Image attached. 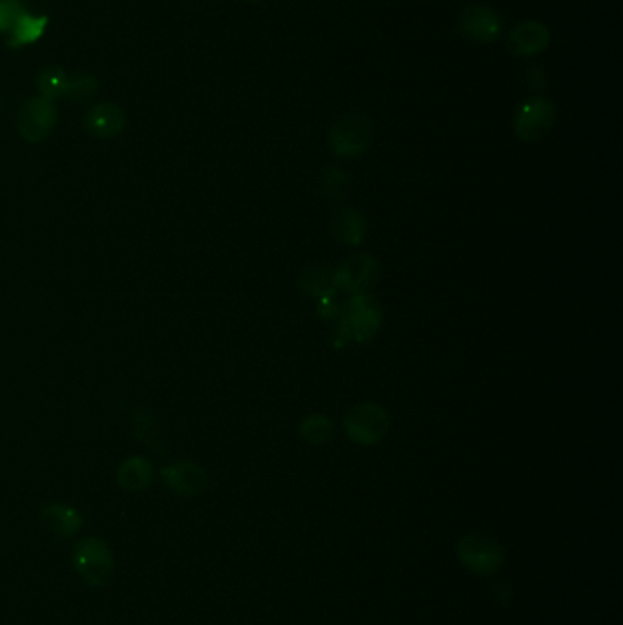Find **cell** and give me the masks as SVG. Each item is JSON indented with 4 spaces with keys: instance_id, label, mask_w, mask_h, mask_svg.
<instances>
[{
    "instance_id": "cell-1",
    "label": "cell",
    "mask_w": 623,
    "mask_h": 625,
    "mask_svg": "<svg viewBox=\"0 0 623 625\" xmlns=\"http://www.w3.org/2000/svg\"><path fill=\"white\" fill-rule=\"evenodd\" d=\"M72 565L79 578L90 587H103L116 569L114 552L96 536L77 541L72 549Z\"/></svg>"
},
{
    "instance_id": "cell-2",
    "label": "cell",
    "mask_w": 623,
    "mask_h": 625,
    "mask_svg": "<svg viewBox=\"0 0 623 625\" xmlns=\"http://www.w3.org/2000/svg\"><path fill=\"white\" fill-rule=\"evenodd\" d=\"M373 139L370 117L360 112H349L340 117L329 132V149L340 158H357L364 154Z\"/></svg>"
},
{
    "instance_id": "cell-3",
    "label": "cell",
    "mask_w": 623,
    "mask_h": 625,
    "mask_svg": "<svg viewBox=\"0 0 623 625\" xmlns=\"http://www.w3.org/2000/svg\"><path fill=\"white\" fill-rule=\"evenodd\" d=\"M457 558L470 573L490 576L503 567L505 551L496 538L474 532L457 543Z\"/></svg>"
},
{
    "instance_id": "cell-4",
    "label": "cell",
    "mask_w": 623,
    "mask_h": 625,
    "mask_svg": "<svg viewBox=\"0 0 623 625\" xmlns=\"http://www.w3.org/2000/svg\"><path fill=\"white\" fill-rule=\"evenodd\" d=\"M344 428L353 443L377 445L390 430V415L379 404H357L346 415Z\"/></svg>"
},
{
    "instance_id": "cell-5",
    "label": "cell",
    "mask_w": 623,
    "mask_h": 625,
    "mask_svg": "<svg viewBox=\"0 0 623 625\" xmlns=\"http://www.w3.org/2000/svg\"><path fill=\"white\" fill-rule=\"evenodd\" d=\"M59 119L55 101L43 96L30 97L22 103L17 114V130L24 141L41 143L53 132Z\"/></svg>"
},
{
    "instance_id": "cell-6",
    "label": "cell",
    "mask_w": 623,
    "mask_h": 625,
    "mask_svg": "<svg viewBox=\"0 0 623 625\" xmlns=\"http://www.w3.org/2000/svg\"><path fill=\"white\" fill-rule=\"evenodd\" d=\"M382 311L375 298L366 295H357L348 302L344 311L340 333L346 339H355L359 342L370 340L381 326Z\"/></svg>"
},
{
    "instance_id": "cell-7",
    "label": "cell",
    "mask_w": 623,
    "mask_h": 625,
    "mask_svg": "<svg viewBox=\"0 0 623 625\" xmlns=\"http://www.w3.org/2000/svg\"><path fill=\"white\" fill-rule=\"evenodd\" d=\"M556 119V110L545 97H530L519 106L514 130L523 141H538L549 132Z\"/></svg>"
},
{
    "instance_id": "cell-8",
    "label": "cell",
    "mask_w": 623,
    "mask_h": 625,
    "mask_svg": "<svg viewBox=\"0 0 623 625\" xmlns=\"http://www.w3.org/2000/svg\"><path fill=\"white\" fill-rule=\"evenodd\" d=\"M161 479L170 492L194 498L209 487V472L194 461H174L161 468Z\"/></svg>"
},
{
    "instance_id": "cell-9",
    "label": "cell",
    "mask_w": 623,
    "mask_h": 625,
    "mask_svg": "<svg viewBox=\"0 0 623 625\" xmlns=\"http://www.w3.org/2000/svg\"><path fill=\"white\" fill-rule=\"evenodd\" d=\"M377 275L379 262L373 256L364 253L351 256L338 267L337 271H333V282L338 289L364 295L377 282Z\"/></svg>"
},
{
    "instance_id": "cell-10",
    "label": "cell",
    "mask_w": 623,
    "mask_h": 625,
    "mask_svg": "<svg viewBox=\"0 0 623 625\" xmlns=\"http://www.w3.org/2000/svg\"><path fill=\"white\" fill-rule=\"evenodd\" d=\"M459 30L474 43L490 44L501 35L503 24L492 8L483 4H472L461 11Z\"/></svg>"
},
{
    "instance_id": "cell-11",
    "label": "cell",
    "mask_w": 623,
    "mask_h": 625,
    "mask_svg": "<svg viewBox=\"0 0 623 625\" xmlns=\"http://www.w3.org/2000/svg\"><path fill=\"white\" fill-rule=\"evenodd\" d=\"M549 44V28L538 21L521 22L507 37V50L516 57H534L545 52Z\"/></svg>"
},
{
    "instance_id": "cell-12",
    "label": "cell",
    "mask_w": 623,
    "mask_h": 625,
    "mask_svg": "<svg viewBox=\"0 0 623 625\" xmlns=\"http://www.w3.org/2000/svg\"><path fill=\"white\" fill-rule=\"evenodd\" d=\"M125 127H127L125 110L116 103H99L86 112V132L94 138H116L125 130Z\"/></svg>"
},
{
    "instance_id": "cell-13",
    "label": "cell",
    "mask_w": 623,
    "mask_h": 625,
    "mask_svg": "<svg viewBox=\"0 0 623 625\" xmlns=\"http://www.w3.org/2000/svg\"><path fill=\"white\" fill-rule=\"evenodd\" d=\"M41 521L44 527L55 534L57 538H74L79 530L83 529V516L81 512L61 503H52L41 510Z\"/></svg>"
},
{
    "instance_id": "cell-14",
    "label": "cell",
    "mask_w": 623,
    "mask_h": 625,
    "mask_svg": "<svg viewBox=\"0 0 623 625\" xmlns=\"http://www.w3.org/2000/svg\"><path fill=\"white\" fill-rule=\"evenodd\" d=\"M117 483L128 492H143L154 483V467L147 457L132 456L117 468Z\"/></svg>"
},
{
    "instance_id": "cell-15",
    "label": "cell",
    "mask_w": 623,
    "mask_h": 625,
    "mask_svg": "<svg viewBox=\"0 0 623 625\" xmlns=\"http://www.w3.org/2000/svg\"><path fill=\"white\" fill-rule=\"evenodd\" d=\"M48 22L50 19L46 15H30L28 11H22L8 33V46L24 48L28 44L37 43L46 32Z\"/></svg>"
},
{
    "instance_id": "cell-16",
    "label": "cell",
    "mask_w": 623,
    "mask_h": 625,
    "mask_svg": "<svg viewBox=\"0 0 623 625\" xmlns=\"http://www.w3.org/2000/svg\"><path fill=\"white\" fill-rule=\"evenodd\" d=\"M329 229L342 244L359 245L362 244L366 234V222L359 212L353 209H340L331 218Z\"/></svg>"
},
{
    "instance_id": "cell-17",
    "label": "cell",
    "mask_w": 623,
    "mask_h": 625,
    "mask_svg": "<svg viewBox=\"0 0 623 625\" xmlns=\"http://www.w3.org/2000/svg\"><path fill=\"white\" fill-rule=\"evenodd\" d=\"M300 287L307 295L317 298L333 297L337 289L333 282V271H329L328 267H311L300 278Z\"/></svg>"
},
{
    "instance_id": "cell-18",
    "label": "cell",
    "mask_w": 623,
    "mask_h": 625,
    "mask_svg": "<svg viewBox=\"0 0 623 625\" xmlns=\"http://www.w3.org/2000/svg\"><path fill=\"white\" fill-rule=\"evenodd\" d=\"M37 88H39V96L52 99V101L61 99L68 88V75L64 74L61 66H46L37 75Z\"/></svg>"
},
{
    "instance_id": "cell-19",
    "label": "cell",
    "mask_w": 623,
    "mask_h": 625,
    "mask_svg": "<svg viewBox=\"0 0 623 625\" xmlns=\"http://www.w3.org/2000/svg\"><path fill=\"white\" fill-rule=\"evenodd\" d=\"M333 434V423L324 414L309 415L300 424V435L309 445H324Z\"/></svg>"
},
{
    "instance_id": "cell-20",
    "label": "cell",
    "mask_w": 623,
    "mask_h": 625,
    "mask_svg": "<svg viewBox=\"0 0 623 625\" xmlns=\"http://www.w3.org/2000/svg\"><path fill=\"white\" fill-rule=\"evenodd\" d=\"M97 90H99V83L94 75L77 72L72 77H68V88H66L64 99L74 101V103H83L86 99L96 96Z\"/></svg>"
},
{
    "instance_id": "cell-21",
    "label": "cell",
    "mask_w": 623,
    "mask_h": 625,
    "mask_svg": "<svg viewBox=\"0 0 623 625\" xmlns=\"http://www.w3.org/2000/svg\"><path fill=\"white\" fill-rule=\"evenodd\" d=\"M351 181L348 172L340 167H328L324 174V192L331 202H342L348 196Z\"/></svg>"
},
{
    "instance_id": "cell-22",
    "label": "cell",
    "mask_w": 623,
    "mask_h": 625,
    "mask_svg": "<svg viewBox=\"0 0 623 625\" xmlns=\"http://www.w3.org/2000/svg\"><path fill=\"white\" fill-rule=\"evenodd\" d=\"M22 11L26 8L21 0H0V33H10Z\"/></svg>"
},
{
    "instance_id": "cell-23",
    "label": "cell",
    "mask_w": 623,
    "mask_h": 625,
    "mask_svg": "<svg viewBox=\"0 0 623 625\" xmlns=\"http://www.w3.org/2000/svg\"><path fill=\"white\" fill-rule=\"evenodd\" d=\"M247 2H253V4H260V2H264V0H247Z\"/></svg>"
},
{
    "instance_id": "cell-24",
    "label": "cell",
    "mask_w": 623,
    "mask_h": 625,
    "mask_svg": "<svg viewBox=\"0 0 623 625\" xmlns=\"http://www.w3.org/2000/svg\"><path fill=\"white\" fill-rule=\"evenodd\" d=\"M0 110H2V101H0Z\"/></svg>"
}]
</instances>
